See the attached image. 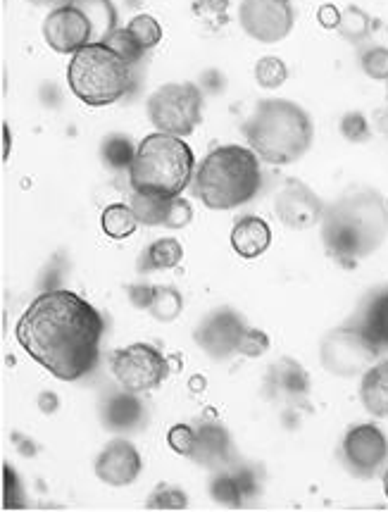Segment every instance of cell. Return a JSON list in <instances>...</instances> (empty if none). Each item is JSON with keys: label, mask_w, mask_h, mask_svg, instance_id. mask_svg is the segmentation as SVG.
<instances>
[{"label": "cell", "mask_w": 388, "mask_h": 512, "mask_svg": "<svg viewBox=\"0 0 388 512\" xmlns=\"http://www.w3.org/2000/svg\"><path fill=\"white\" fill-rule=\"evenodd\" d=\"M258 474L250 467H236V470H219L210 482V496L219 505L227 508H241L248 498L258 496Z\"/></svg>", "instance_id": "17"}, {"label": "cell", "mask_w": 388, "mask_h": 512, "mask_svg": "<svg viewBox=\"0 0 388 512\" xmlns=\"http://www.w3.org/2000/svg\"><path fill=\"white\" fill-rule=\"evenodd\" d=\"M246 327L248 324L236 310L217 308L198 324L193 339H196L200 351L208 353L212 360H227L234 353H239V343Z\"/></svg>", "instance_id": "14"}, {"label": "cell", "mask_w": 388, "mask_h": 512, "mask_svg": "<svg viewBox=\"0 0 388 512\" xmlns=\"http://www.w3.org/2000/svg\"><path fill=\"white\" fill-rule=\"evenodd\" d=\"M181 260H184V248H181V243L177 239L167 236V239L153 241L146 251H143L139 260V272L174 270Z\"/></svg>", "instance_id": "22"}, {"label": "cell", "mask_w": 388, "mask_h": 512, "mask_svg": "<svg viewBox=\"0 0 388 512\" xmlns=\"http://www.w3.org/2000/svg\"><path fill=\"white\" fill-rule=\"evenodd\" d=\"M189 505V496L184 491L177 489V486L160 484L158 489L153 491V496L148 498L146 508L148 510H184Z\"/></svg>", "instance_id": "34"}, {"label": "cell", "mask_w": 388, "mask_h": 512, "mask_svg": "<svg viewBox=\"0 0 388 512\" xmlns=\"http://www.w3.org/2000/svg\"><path fill=\"white\" fill-rule=\"evenodd\" d=\"M167 443H170L174 453L191 458L193 448H196V427H191V424H174L170 432H167Z\"/></svg>", "instance_id": "37"}, {"label": "cell", "mask_w": 388, "mask_h": 512, "mask_svg": "<svg viewBox=\"0 0 388 512\" xmlns=\"http://www.w3.org/2000/svg\"><path fill=\"white\" fill-rule=\"evenodd\" d=\"M386 96H388V79H386Z\"/></svg>", "instance_id": "46"}, {"label": "cell", "mask_w": 388, "mask_h": 512, "mask_svg": "<svg viewBox=\"0 0 388 512\" xmlns=\"http://www.w3.org/2000/svg\"><path fill=\"white\" fill-rule=\"evenodd\" d=\"M39 408H41L43 415H53V412H58V408H60L58 393L43 391L39 396Z\"/></svg>", "instance_id": "43"}, {"label": "cell", "mask_w": 388, "mask_h": 512, "mask_svg": "<svg viewBox=\"0 0 388 512\" xmlns=\"http://www.w3.org/2000/svg\"><path fill=\"white\" fill-rule=\"evenodd\" d=\"M360 67L369 79L386 81L388 79V48L384 46L369 48V51L362 53Z\"/></svg>", "instance_id": "35"}, {"label": "cell", "mask_w": 388, "mask_h": 512, "mask_svg": "<svg viewBox=\"0 0 388 512\" xmlns=\"http://www.w3.org/2000/svg\"><path fill=\"white\" fill-rule=\"evenodd\" d=\"M110 370L120 389L131 393H146L170 377V360L160 348L150 343H129L110 353Z\"/></svg>", "instance_id": "9"}, {"label": "cell", "mask_w": 388, "mask_h": 512, "mask_svg": "<svg viewBox=\"0 0 388 512\" xmlns=\"http://www.w3.org/2000/svg\"><path fill=\"white\" fill-rule=\"evenodd\" d=\"M127 29L136 36V41H139L146 51H153V48L162 41V27L153 15H136L134 20H129Z\"/></svg>", "instance_id": "33"}, {"label": "cell", "mask_w": 388, "mask_h": 512, "mask_svg": "<svg viewBox=\"0 0 388 512\" xmlns=\"http://www.w3.org/2000/svg\"><path fill=\"white\" fill-rule=\"evenodd\" d=\"M369 29H372V20L365 10L355 8V5H348L346 10H341V22H339V34L346 41H365L369 36Z\"/></svg>", "instance_id": "30"}, {"label": "cell", "mask_w": 388, "mask_h": 512, "mask_svg": "<svg viewBox=\"0 0 388 512\" xmlns=\"http://www.w3.org/2000/svg\"><path fill=\"white\" fill-rule=\"evenodd\" d=\"M31 3H53V0H31Z\"/></svg>", "instance_id": "45"}, {"label": "cell", "mask_w": 388, "mask_h": 512, "mask_svg": "<svg viewBox=\"0 0 388 512\" xmlns=\"http://www.w3.org/2000/svg\"><path fill=\"white\" fill-rule=\"evenodd\" d=\"M103 332V315L70 289L39 293L15 324L17 343L60 382L96 370Z\"/></svg>", "instance_id": "1"}, {"label": "cell", "mask_w": 388, "mask_h": 512, "mask_svg": "<svg viewBox=\"0 0 388 512\" xmlns=\"http://www.w3.org/2000/svg\"><path fill=\"white\" fill-rule=\"evenodd\" d=\"M184 310V298L174 286H155L153 303H150L148 312L158 322H174Z\"/></svg>", "instance_id": "27"}, {"label": "cell", "mask_w": 388, "mask_h": 512, "mask_svg": "<svg viewBox=\"0 0 388 512\" xmlns=\"http://www.w3.org/2000/svg\"><path fill=\"white\" fill-rule=\"evenodd\" d=\"M136 396L139 393L122 389L120 393H112V396L105 398L103 408H100V417H103V424L110 432L127 434L141 427L146 410H143V403Z\"/></svg>", "instance_id": "18"}, {"label": "cell", "mask_w": 388, "mask_h": 512, "mask_svg": "<svg viewBox=\"0 0 388 512\" xmlns=\"http://www.w3.org/2000/svg\"><path fill=\"white\" fill-rule=\"evenodd\" d=\"M269 351V336L262 332V329L246 327V332L241 336L239 353L246 355V358H262Z\"/></svg>", "instance_id": "39"}, {"label": "cell", "mask_w": 388, "mask_h": 512, "mask_svg": "<svg viewBox=\"0 0 388 512\" xmlns=\"http://www.w3.org/2000/svg\"><path fill=\"white\" fill-rule=\"evenodd\" d=\"M343 462L355 477H374L388 460V439L377 424L365 422L348 429L341 443Z\"/></svg>", "instance_id": "11"}, {"label": "cell", "mask_w": 388, "mask_h": 512, "mask_svg": "<svg viewBox=\"0 0 388 512\" xmlns=\"http://www.w3.org/2000/svg\"><path fill=\"white\" fill-rule=\"evenodd\" d=\"M239 24L258 43L284 41L293 29L291 0H241Z\"/></svg>", "instance_id": "10"}, {"label": "cell", "mask_w": 388, "mask_h": 512, "mask_svg": "<svg viewBox=\"0 0 388 512\" xmlns=\"http://www.w3.org/2000/svg\"><path fill=\"white\" fill-rule=\"evenodd\" d=\"M386 236L388 203L377 191H350L324 210V248L331 258L348 270L381 248Z\"/></svg>", "instance_id": "2"}, {"label": "cell", "mask_w": 388, "mask_h": 512, "mask_svg": "<svg viewBox=\"0 0 388 512\" xmlns=\"http://www.w3.org/2000/svg\"><path fill=\"white\" fill-rule=\"evenodd\" d=\"M141 470V453L129 439L108 441L96 458V477L103 484L115 486V489L134 484L139 479Z\"/></svg>", "instance_id": "15"}, {"label": "cell", "mask_w": 388, "mask_h": 512, "mask_svg": "<svg viewBox=\"0 0 388 512\" xmlns=\"http://www.w3.org/2000/svg\"><path fill=\"white\" fill-rule=\"evenodd\" d=\"M272 246V229L269 224L258 215H246L236 220L234 229H231V248L243 260L260 258Z\"/></svg>", "instance_id": "20"}, {"label": "cell", "mask_w": 388, "mask_h": 512, "mask_svg": "<svg viewBox=\"0 0 388 512\" xmlns=\"http://www.w3.org/2000/svg\"><path fill=\"white\" fill-rule=\"evenodd\" d=\"M193 460L208 470H229L236 460L231 434L219 422H200L196 427V448Z\"/></svg>", "instance_id": "16"}, {"label": "cell", "mask_w": 388, "mask_h": 512, "mask_svg": "<svg viewBox=\"0 0 388 512\" xmlns=\"http://www.w3.org/2000/svg\"><path fill=\"white\" fill-rule=\"evenodd\" d=\"M122 55H117L105 41L84 46L72 55L67 65V84L84 105L105 108L122 101L134 89V72Z\"/></svg>", "instance_id": "6"}, {"label": "cell", "mask_w": 388, "mask_h": 512, "mask_svg": "<svg viewBox=\"0 0 388 512\" xmlns=\"http://www.w3.org/2000/svg\"><path fill=\"white\" fill-rule=\"evenodd\" d=\"M203 91L193 81L165 84L150 93L146 112L155 131L172 136H191L203 120Z\"/></svg>", "instance_id": "7"}, {"label": "cell", "mask_w": 388, "mask_h": 512, "mask_svg": "<svg viewBox=\"0 0 388 512\" xmlns=\"http://www.w3.org/2000/svg\"><path fill=\"white\" fill-rule=\"evenodd\" d=\"M360 401L374 417H388V360L374 362L362 374Z\"/></svg>", "instance_id": "21"}, {"label": "cell", "mask_w": 388, "mask_h": 512, "mask_svg": "<svg viewBox=\"0 0 388 512\" xmlns=\"http://www.w3.org/2000/svg\"><path fill=\"white\" fill-rule=\"evenodd\" d=\"M193 15H196L198 22H203L205 29L210 31L227 27L229 0H193Z\"/></svg>", "instance_id": "31"}, {"label": "cell", "mask_w": 388, "mask_h": 512, "mask_svg": "<svg viewBox=\"0 0 388 512\" xmlns=\"http://www.w3.org/2000/svg\"><path fill=\"white\" fill-rule=\"evenodd\" d=\"M139 224L141 222L136 220L134 210H131L129 203H110L108 208L103 210V215H100V227H103L105 236H110V239L115 241L134 236L136 229H139Z\"/></svg>", "instance_id": "24"}, {"label": "cell", "mask_w": 388, "mask_h": 512, "mask_svg": "<svg viewBox=\"0 0 388 512\" xmlns=\"http://www.w3.org/2000/svg\"><path fill=\"white\" fill-rule=\"evenodd\" d=\"M136 148L139 146H134V141H131L129 136L110 134L105 136L103 143H100V158H103L105 167H110V170L129 172Z\"/></svg>", "instance_id": "25"}, {"label": "cell", "mask_w": 388, "mask_h": 512, "mask_svg": "<svg viewBox=\"0 0 388 512\" xmlns=\"http://www.w3.org/2000/svg\"><path fill=\"white\" fill-rule=\"evenodd\" d=\"M381 346L367 329L362 327H339L331 329L319 343V360L327 372L334 377H358L365 374L379 360Z\"/></svg>", "instance_id": "8"}, {"label": "cell", "mask_w": 388, "mask_h": 512, "mask_svg": "<svg viewBox=\"0 0 388 512\" xmlns=\"http://www.w3.org/2000/svg\"><path fill=\"white\" fill-rule=\"evenodd\" d=\"M248 146L269 165H293L310 151L315 124L303 105L286 98H267L255 105L253 115L243 122Z\"/></svg>", "instance_id": "3"}, {"label": "cell", "mask_w": 388, "mask_h": 512, "mask_svg": "<svg viewBox=\"0 0 388 512\" xmlns=\"http://www.w3.org/2000/svg\"><path fill=\"white\" fill-rule=\"evenodd\" d=\"M196 155L186 139L172 134H148L136 148L129 170L131 191L146 196L177 198L193 184Z\"/></svg>", "instance_id": "5"}, {"label": "cell", "mask_w": 388, "mask_h": 512, "mask_svg": "<svg viewBox=\"0 0 388 512\" xmlns=\"http://www.w3.org/2000/svg\"><path fill=\"white\" fill-rule=\"evenodd\" d=\"M286 79H289V67L277 55H265V58L255 62V81H258V86H262V89H279Z\"/></svg>", "instance_id": "29"}, {"label": "cell", "mask_w": 388, "mask_h": 512, "mask_svg": "<svg viewBox=\"0 0 388 512\" xmlns=\"http://www.w3.org/2000/svg\"><path fill=\"white\" fill-rule=\"evenodd\" d=\"M3 496H5V510H20L24 508V491H22V484H20V477H17V472H12V467L5 462L3 465Z\"/></svg>", "instance_id": "38"}, {"label": "cell", "mask_w": 388, "mask_h": 512, "mask_svg": "<svg viewBox=\"0 0 388 512\" xmlns=\"http://www.w3.org/2000/svg\"><path fill=\"white\" fill-rule=\"evenodd\" d=\"M317 20L322 24L324 29H339V22H341V10L336 8V5H322V8L317 10Z\"/></svg>", "instance_id": "42"}, {"label": "cell", "mask_w": 388, "mask_h": 512, "mask_svg": "<svg viewBox=\"0 0 388 512\" xmlns=\"http://www.w3.org/2000/svg\"><path fill=\"white\" fill-rule=\"evenodd\" d=\"M105 43L115 51L117 55H122L124 60L129 62V65H136V62L143 60V55H146L148 51L146 48L141 46L139 41H136V36L131 34V31L127 27H117L112 34L105 39Z\"/></svg>", "instance_id": "32"}, {"label": "cell", "mask_w": 388, "mask_h": 512, "mask_svg": "<svg viewBox=\"0 0 388 512\" xmlns=\"http://www.w3.org/2000/svg\"><path fill=\"white\" fill-rule=\"evenodd\" d=\"M127 293H129V301L134 303V308L148 310L150 303H153L155 286H150V284H134V286H129Z\"/></svg>", "instance_id": "41"}, {"label": "cell", "mask_w": 388, "mask_h": 512, "mask_svg": "<svg viewBox=\"0 0 388 512\" xmlns=\"http://www.w3.org/2000/svg\"><path fill=\"white\" fill-rule=\"evenodd\" d=\"M172 198H160V196H146V193H136L131 196V210H134L136 220L146 227H165L167 212H170Z\"/></svg>", "instance_id": "26"}, {"label": "cell", "mask_w": 388, "mask_h": 512, "mask_svg": "<svg viewBox=\"0 0 388 512\" xmlns=\"http://www.w3.org/2000/svg\"><path fill=\"white\" fill-rule=\"evenodd\" d=\"M43 39L55 53L74 55L93 43V27L89 17L72 0H67L48 12L46 22H43Z\"/></svg>", "instance_id": "12"}, {"label": "cell", "mask_w": 388, "mask_h": 512, "mask_svg": "<svg viewBox=\"0 0 388 512\" xmlns=\"http://www.w3.org/2000/svg\"><path fill=\"white\" fill-rule=\"evenodd\" d=\"M324 210H327V205L322 203V198L300 179L286 181L274 198V215L284 227L293 231L315 227L322 222Z\"/></svg>", "instance_id": "13"}, {"label": "cell", "mask_w": 388, "mask_h": 512, "mask_svg": "<svg viewBox=\"0 0 388 512\" xmlns=\"http://www.w3.org/2000/svg\"><path fill=\"white\" fill-rule=\"evenodd\" d=\"M262 186L260 158L253 148L217 146L205 155L193 177V196L210 210H234L253 201Z\"/></svg>", "instance_id": "4"}, {"label": "cell", "mask_w": 388, "mask_h": 512, "mask_svg": "<svg viewBox=\"0 0 388 512\" xmlns=\"http://www.w3.org/2000/svg\"><path fill=\"white\" fill-rule=\"evenodd\" d=\"M384 493H386V498H388V470L384 472Z\"/></svg>", "instance_id": "44"}, {"label": "cell", "mask_w": 388, "mask_h": 512, "mask_svg": "<svg viewBox=\"0 0 388 512\" xmlns=\"http://www.w3.org/2000/svg\"><path fill=\"white\" fill-rule=\"evenodd\" d=\"M362 327L367 329V334L372 336L381 348H388V291L374 298Z\"/></svg>", "instance_id": "28"}, {"label": "cell", "mask_w": 388, "mask_h": 512, "mask_svg": "<svg viewBox=\"0 0 388 512\" xmlns=\"http://www.w3.org/2000/svg\"><path fill=\"white\" fill-rule=\"evenodd\" d=\"M89 17L93 27V43L105 41L117 29V8L112 0H72Z\"/></svg>", "instance_id": "23"}, {"label": "cell", "mask_w": 388, "mask_h": 512, "mask_svg": "<svg viewBox=\"0 0 388 512\" xmlns=\"http://www.w3.org/2000/svg\"><path fill=\"white\" fill-rule=\"evenodd\" d=\"M339 129L343 139L350 143H365L372 139V129H369L367 117L362 115V112H346V115L341 117Z\"/></svg>", "instance_id": "36"}, {"label": "cell", "mask_w": 388, "mask_h": 512, "mask_svg": "<svg viewBox=\"0 0 388 512\" xmlns=\"http://www.w3.org/2000/svg\"><path fill=\"white\" fill-rule=\"evenodd\" d=\"M267 382L269 389L289 403L305 401L310 393V374L305 372V367H300L298 362L291 358H281L274 362V365L269 367Z\"/></svg>", "instance_id": "19"}, {"label": "cell", "mask_w": 388, "mask_h": 512, "mask_svg": "<svg viewBox=\"0 0 388 512\" xmlns=\"http://www.w3.org/2000/svg\"><path fill=\"white\" fill-rule=\"evenodd\" d=\"M193 220V208L191 203L186 201V198H172L170 203V212H167V222L165 227L167 229H184L186 224H189Z\"/></svg>", "instance_id": "40"}]
</instances>
